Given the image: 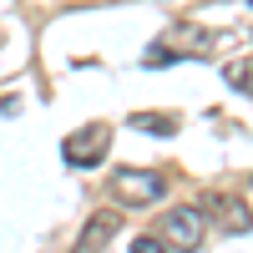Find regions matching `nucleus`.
Returning a JSON list of instances; mask_svg holds the SVG:
<instances>
[{"label": "nucleus", "instance_id": "2", "mask_svg": "<svg viewBox=\"0 0 253 253\" xmlns=\"http://www.w3.org/2000/svg\"><path fill=\"white\" fill-rule=\"evenodd\" d=\"M157 228H162L167 248H182V253H193V248L203 243V233H208V213H203V208H193V203H182V208H167Z\"/></svg>", "mask_w": 253, "mask_h": 253}, {"label": "nucleus", "instance_id": "9", "mask_svg": "<svg viewBox=\"0 0 253 253\" xmlns=\"http://www.w3.org/2000/svg\"><path fill=\"white\" fill-rule=\"evenodd\" d=\"M132 253H167V238L162 233H142V238H132Z\"/></svg>", "mask_w": 253, "mask_h": 253}, {"label": "nucleus", "instance_id": "4", "mask_svg": "<svg viewBox=\"0 0 253 253\" xmlns=\"http://www.w3.org/2000/svg\"><path fill=\"white\" fill-rule=\"evenodd\" d=\"M107 147H112V126L107 122H86V126H76V132L66 137L61 157H66L71 167H96L101 157H107Z\"/></svg>", "mask_w": 253, "mask_h": 253}, {"label": "nucleus", "instance_id": "3", "mask_svg": "<svg viewBox=\"0 0 253 253\" xmlns=\"http://www.w3.org/2000/svg\"><path fill=\"white\" fill-rule=\"evenodd\" d=\"M208 46H213V36L203 26H177V31H167L157 46H147V66H172V61L193 56V51H208Z\"/></svg>", "mask_w": 253, "mask_h": 253}, {"label": "nucleus", "instance_id": "6", "mask_svg": "<svg viewBox=\"0 0 253 253\" xmlns=\"http://www.w3.org/2000/svg\"><path fill=\"white\" fill-rule=\"evenodd\" d=\"M117 228H122V218L112 213V208H101V213H91L86 218V228L76 233V243H71V253H101L112 238H117Z\"/></svg>", "mask_w": 253, "mask_h": 253}, {"label": "nucleus", "instance_id": "5", "mask_svg": "<svg viewBox=\"0 0 253 253\" xmlns=\"http://www.w3.org/2000/svg\"><path fill=\"white\" fill-rule=\"evenodd\" d=\"M203 213L218 218V228H228V233H253V213H248V203L233 198V193H208V198H203Z\"/></svg>", "mask_w": 253, "mask_h": 253}, {"label": "nucleus", "instance_id": "7", "mask_svg": "<svg viewBox=\"0 0 253 253\" xmlns=\"http://www.w3.org/2000/svg\"><path fill=\"white\" fill-rule=\"evenodd\" d=\"M137 132H152V137H172L177 132V117H162V112H137L132 117Z\"/></svg>", "mask_w": 253, "mask_h": 253}, {"label": "nucleus", "instance_id": "1", "mask_svg": "<svg viewBox=\"0 0 253 253\" xmlns=\"http://www.w3.org/2000/svg\"><path fill=\"white\" fill-rule=\"evenodd\" d=\"M162 193H167V182L152 167H117L112 172V198L126 208H152V203H162Z\"/></svg>", "mask_w": 253, "mask_h": 253}, {"label": "nucleus", "instance_id": "10", "mask_svg": "<svg viewBox=\"0 0 253 253\" xmlns=\"http://www.w3.org/2000/svg\"><path fill=\"white\" fill-rule=\"evenodd\" d=\"M248 5H253V0H248Z\"/></svg>", "mask_w": 253, "mask_h": 253}, {"label": "nucleus", "instance_id": "8", "mask_svg": "<svg viewBox=\"0 0 253 253\" xmlns=\"http://www.w3.org/2000/svg\"><path fill=\"white\" fill-rule=\"evenodd\" d=\"M223 81L233 91H253V61H233V66H223Z\"/></svg>", "mask_w": 253, "mask_h": 253}]
</instances>
